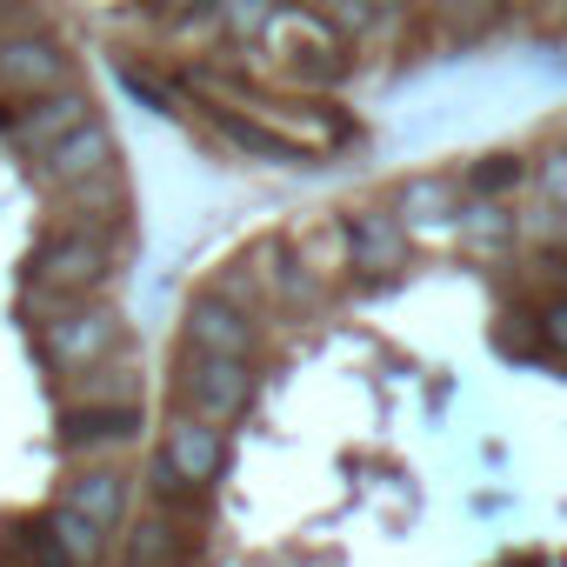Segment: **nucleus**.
Here are the masks:
<instances>
[{"mask_svg": "<svg viewBox=\"0 0 567 567\" xmlns=\"http://www.w3.org/2000/svg\"><path fill=\"white\" fill-rule=\"evenodd\" d=\"M114 274V234L107 227H81V220H68L61 234H48L41 247H34V260H28V288H34V301H87L101 280Z\"/></svg>", "mask_w": 567, "mask_h": 567, "instance_id": "f257e3e1", "label": "nucleus"}, {"mask_svg": "<svg viewBox=\"0 0 567 567\" xmlns=\"http://www.w3.org/2000/svg\"><path fill=\"white\" fill-rule=\"evenodd\" d=\"M121 334H127L121 308H107V301H94V295H87V301H54V321H41V348H48V361H54L61 374L107 361V354L121 348Z\"/></svg>", "mask_w": 567, "mask_h": 567, "instance_id": "f03ea898", "label": "nucleus"}, {"mask_svg": "<svg viewBox=\"0 0 567 567\" xmlns=\"http://www.w3.org/2000/svg\"><path fill=\"white\" fill-rule=\"evenodd\" d=\"M181 394H187V414L227 427L254 408V361H234V354H194L187 348V368H181Z\"/></svg>", "mask_w": 567, "mask_h": 567, "instance_id": "7ed1b4c3", "label": "nucleus"}, {"mask_svg": "<svg viewBox=\"0 0 567 567\" xmlns=\"http://www.w3.org/2000/svg\"><path fill=\"white\" fill-rule=\"evenodd\" d=\"M74 81V54L61 34L48 28H21V34H0V94H48Z\"/></svg>", "mask_w": 567, "mask_h": 567, "instance_id": "20e7f679", "label": "nucleus"}, {"mask_svg": "<svg viewBox=\"0 0 567 567\" xmlns=\"http://www.w3.org/2000/svg\"><path fill=\"white\" fill-rule=\"evenodd\" d=\"M220 461H227V427H214V421H200V414H181V421H167V441H161V467H154V481H161V494L167 487H207L214 474H220Z\"/></svg>", "mask_w": 567, "mask_h": 567, "instance_id": "39448f33", "label": "nucleus"}, {"mask_svg": "<svg viewBox=\"0 0 567 567\" xmlns=\"http://www.w3.org/2000/svg\"><path fill=\"white\" fill-rule=\"evenodd\" d=\"M181 334H187V348H194V354H234V361H254V348H260L254 315H247V308H234V301H227V295H214V288L187 301Z\"/></svg>", "mask_w": 567, "mask_h": 567, "instance_id": "423d86ee", "label": "nucleus"}, {"mask_svg": "<svg viewBox=\"0 0 567 567\" xmlns=\"http://www.w3.org/2000/svg\"><path fill=\"white\" fill-rule=\"evenodd\" d=\"M107 167H121V147H114V134H107L101 114H87V121L68 127L54 147H41V181H48V187H74V181L107 174Z\"/></svg>", "mask_w": 567, "mask_h": 567, "instance_id": "0eeeda50", "label": "nucleus"}, {"mask_svg": "<svg viewBox=\"0 0 567 567\" xmlns=\"http://www.w3.org/2000/svg\"><path fill=\"white\" fill-rule=\"evenodd\" d=\"M94 114V101L68 81V87H48V94H28V107L21 114H8V141L14 147H28V154H41V147H54L68 127H81Z\"/></svg>", "mask_w": 567, "mask_h": 567, "instance_id": "6e6552de", "label": "nucleus"}, {"mask_svg": "<svg viewBox=\"0 0 567 567\" xmlns=\"http://www.w3.org/2000/svg\"><path fill=\"white\" fill-rule=\"evenodd\" d=\"M341 234H348V267H361V274H394V267L408 260V227H401L394 207H388V214H381V207L348 214Z\"/></svg>", "mask_w": 567, "mask_h": 567, "instance_id": "1a4fd4ad", "label": "nucleus"}, {"mask_svg": "<svg viewBox=\"0 0 567 567\" xmlns=\"http://www.w3.org/2000/svg\"><path fill=\"white\" fill-rule=\"evenodd\" d=\"M134 434H141V408L134 401H87V408H68V421H61V447L68 454L127 447Z\"/></svg>", "mask_w": 567, "mask_h": 567, "instance_id": "9d476101", "label": "nucleus"}, {"mask_svg": "<svg viewBox=\"0 0 567 567\" xmlns=\"http://www.w3.org/2000/svg\"><path fill=\"white\" fill-rule=\"evenodd\" d=\"M214 127H220V141H234L240 154H254V161H274V167H308V161H315V147H308V141H288V134L274 127V114H267V121H254V114L214 107Z\"/></svg>", "mask_w": 567, "mask_h": 567, "instance_id": "9b49d317", "label": "nucleus"}, {"mask_svg": "<svg viewBox=\"0 0 567 567\" xmlns=\"http://www.w3.org/2000/svg\"><path fill=\"white\" fill-rule=\"evenodd\" d=\"M61 501H68L74 514H87L101 534H114V527H121V514H127V481H121L114 467H101V461H94V467H81V474L68 481V494H61Z\"/></svg>", "mask_w": 567, "mask_h": 567, "instance_id": "f8f14e48", "label": "nucleus"}, {"mask_svg": "<svg viewBox=\"0 0 567 567\" xmlns=\"http://www.w3.org/2000/svg\"><path fill=\"white\" fill-rule=\"evenodd\" d=\"M454 207H461V187L441 181V174H414V181H401V194H394L401 227H447Z\"/></svg>", "mask_w": 567, "mask_h": 567, "instance_id": "ddd939ff", "label": "nucleus"}, {"mask_svg": "<svg viewBox=\"0 0 567 567\" xmlns=\"http://www.w3.org/2000/svg\"><path fill=\"white\" fill-rule=\"evenodd\" d=\"M48 547L68 560V567H101V554H107V534L87 520V514H74L68 501L48 514Z\"/></svg>", "mask_w": 567, "mask_h": 567, "instance_id": "4468645a", "label": "nucleus"}, {"mask_svg": "<svg viewBox=\"0 0 567 567\" xmlns=\"http://www.w3.org/2000/svg\"><path fill=\"white\" fill-rule=\"evenodd\" d=\"M174 560V527L167 520H141L127 540V567H167Z\"/></svg>", "mask_w": 567, "mask_h": 567, "instance_id": "2eb2a0df", "label": "nucleus"}, {"mask_svg": "<svg viewBox=\"0 0 567 567\" xmlns=\"http://www.w3.org/2000/svg\"><path fill=\"white\" fill-rule=\"evenodd\" d=\"M520 174H527V167H520L514 154H481V161L467 167V187H474V194H507Z\"/></svg>", "mask_w": 567, "mask_h": 567, "instance_id": "dca6fc26", "label": "nucleus"}, {"mask_svg": "<svg viewBox=\"0 0 567 567\" xmlns=\"http://www.w3.org/2000/svg\"><path fill=\"white\" fill-rule=\"evenodd\" d=\"M114 81H121L147 114H174V87H167V81H154V74H141V68H114Z\"/></svg>", "mask_w": 567, "mask_h": 567, "instance_id": "f3484780", "label": "nucleus"}, {"mask_svg": "<svg viewBox=\"0 0 567 567\" xmlns=\"http://www.w3.org/2000/svg\"><path fill=\"white\" fill-rule=\"evenodd\" d=\"M321 21H334V34H348V41H354V34H368L381 14L368 8V0H321Z\"/></svg>", "mask_w": 567, "mask_h": 567, "instance_id": "a211bd4d", "label": "nucleus"}, {"mask_svg": "<svg viewBox=\"0 0 567 567\" xmlns=\"http://www.w3.org/2000/svg\"><path fill=\"white\" fill-rule=\"evenodd\" d=\"M534 334H540V348H547V354H567V295H560V301H547V308L534 315Z\"/></svg>", "mask_w": 567, "mask_h": 567, "instance_id": "6ab92c4d", "label": "nucleus"}, {"mask_svg": "<svg viewBox=\"0 0 567 567\" xmlns=\"http://www.w3.org/2000/svg\"><path fill=\"white\" fill-rule=\"evenodd\" d=\"M540 194H547L554 207H567V147L540 154Z\"/></svg>", "mask_w": 567, "mask_h": 567, "instance_id": "aec40b11", "label": "nucleus"}, {"mask_svg": "<svg viewBox=\"0 0 567 567\" xmlns=\"http://www.w3.org/2000/svg\"><path fill=\"white\" fill-rule=\"evenodd\" d=\"M467 227H474V240H507V234H514V220H507L501 207H474Z\"/></svg>", "mask_w": 567, "mask_h": 567, "instance_id": "412c9836", "label": "nucleus"}, {"mask_svg": "<svg viewBox=\"0 0 567 567\" xmlns=\"http://www.w3.org/2000/svg\"><path fill=\"white\" fill-rule=\"evenodd\" d=\"M21 28H34V8L28 0H0V34H21Z\"/></svg>", "mask_w": 567, "mask_h": 567, "instance_id": "4be33fe9", "label": "nucleus"}, {"mask_svg": "<svg viewBox=\"0 0 567 567\" xmlns=\"http://www.w3.org/2000/svg\"><path fill=\"white\" fill-rule=\"evenodd\" d=\"M368 8H374V14H388V8H401V0H368Z\"/></svg>", "mask_w": 567, "mask_h": 567, "instance_id": "5701e85b", "label": "nucleus"}]
</instances>
